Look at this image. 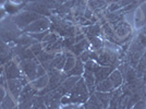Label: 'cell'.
<instances>
[{
  "label": "cell",
  "mask_w": 146,
  "mask_h": 109,
  "mask_svg": "<svg viewBox=\"0 0 146 109\" xmlns=\"http://www.w3.org/2000/svg\"><path fill=\"white\" fill-rule=\"evenodd\" d=\"M49 19L51 21V25H50L49 30L51 31V32H55L59 36L63 37V38L64 37L75 36L78 26L74 24L73 22L61 18L60 15L55 14V13H52L49 17Z\"/></svg>",
  "instance_id": "obj_1"
},
{
  "label": "cell",
  "mask_w": 146,
  "mask_h": 109,
  "mask_svg": "<svg viewBox=\"0 0 146 109\" xmlns=\"http://www.w3.org/2000/svg\"><path fill=\"white\" fill-rule=\"evenodd\" d=\"M21 34L22 30L19 29L11 17H7L5 20L0 21V39L2 42L12 46Z\"/></svg>",
  "instance_id": "obj_2"
},
{
  "label": "cell",
  "mask_w": 146,
  "mask_h": 109,
  "mask_svg": "<svg viewBox=\"0 0 146 109\" xmlns=\"http://www.w3.org/2000/svg\"><path fill=\"white\" fill-rule=\"evenodd\" d=\"M69 98L73 104H79V105H83L84 103L87 102V99L90 98V92L86 86L84 79L81 76L80 80L76 82V84L74 85L72 91L69 93Z\"/></svg>",
  "instance_id": "obj_3"
},
{
  "label": "cell",
  "mask_w": 146,
  "mask_h": 109,
  "mask_svg": "<svg viewBox=\"0 0 146 109\" xmlns=\"http://www.w3.org/2000/svg\"><path fill=\"white\" fill-rule=\"evenodd\" d=\"M49 75V82H48V85L42 90V91H39L37 94L38 95H45L47 92H50V91H54L56 90L59 85L64 81V79L67 78V73L64 72V71H62V70H58V69H51V70H49L47 71Z\"/></svg>",
  "instance_id": "obj_4"
},
{
  "label": "cell",
  "mask_w": 146,
  "mask_h": 109,
  "mask_svg": "<svg viewBox=\"0 0 146 109\" xmlns=\"http://www.w3.org/2000/svg\"><path fill=\"white\" fill-rule=\"evenodd\" d=\"M40 17H43V15H40V14H38L36 12H33V11H30V10L23 9L18 14L11 17V19H12L13 22L18 25L19 29L23 31L26 26H29L32 22H34L35 20L39 19Z\"/></svg>",
  "instance_id": "obj_5"
},
{
  "label": "cell",
  "mask_w": 146,
  "mask_h": 109,
  "mask_svg": "<svg viewBox=\"0 0 146 109\" xmlns=\"http://www.w3.org/2000/svg\"><path fill=\"white\" fill-rule=\"evenodd\" d=\"M38 64H39V61L37 60V58H29V59H22L19 61L21 71L25 78L29 80V82L37 78Z\"/></svg>",
  "instance_id": "obj_6"
},
{
  "label": "cell",
  "mask_w": 146,
  "mask_h": 109,
  "mask_svg": "<svg viewBox=\"0 0 146 109\" xmlns=\"http://www.w3.org/2000/svg\"><path fill=\"white\" fill-rule=\"evenodd\" d=\"M24 9L36 12L43 17H48V18L52 14V10L44 0H27L25 1Z\"/></svg>",
  "instance_id": "obj_7"
},
{
  "label": "cell",
  "mask_w": 146,
  "mask_h": 109,
  "mask_svg": "<svg viewBox=\"0 0 146 109\" xmlns=\"http://www.w3.org/2000/svg\"><path fill=\"white\" fill-rule=\"evenodd\" d=\"M27 83H30V82H29V80L26 79L24 75H23L22 78H18V79L7 80L6 90L10 95H12V96L18 100L19 95H20V93L22 91L23 86H24L25 84H27Z\"/></svg>",
  "instance_id": "obj_8"
},
{
  "label": "cell",
  "mask_w": 146,
  "mask_h": 109,
  "mask_svg": "<svg viewBox=\"0 0 146 109\" xmlns=\"http://www.w3.org/2000/svg\"><path fill=\"white\" fill-rule=\"evenodd\" d=\"M51 25V21L48 17H40L39 19L35 20L34 22H32L29 26H26L22 32L24 33H39V32H44L50 29Z\"/></svg>",
  "instance_id": "obj_9"
},
{
  "label": "cell",
  "mask_w": 146,
  "mask_h": 109,
  "mask_svg": "<svg viewBox=\"0 0 146 109\" xmlns=\"http://www.w3.org/2000/svg\"><path fill=\"white\" fill-rule=\"evenodd\" d=\"M3 72H5L7 80L18 79V78L23 76V73L19 66V62L13 58L8 60L6 63H3Z\"/></svg>",
  "instance_id": "obj_10"
},
{
  "label": "cell",
  "mask_w": 146,
  "mask_h": 109,
  "mask_svg": "<svg viewBox=\"0 0 146 109\" xmlns=\"http://www.w3.org/2000/svg\"><path fill=\"white\" fill-rule=\"evenodd\" d=\"M44 96V100H45V105L46 108H60L61 107V98H62V94L59 93L57 90L54 91L47 92Z\"/></svg>",
  "instance_id": "obj_11"
},
{
  "label": "cell",
  "mask_w": 146,
  "mask_h": 109,
  "mask_svg": "<svg viewBox=\"0 0 146 109\" xmlns=\"http://www.w3.org/2000/svg\"><path fill=\"white\" fill-rule=\"evenodd\" d=\"M81 76H78V75H71V76H67L64 81L61 83L56 90L61 93L63 96L64 95H69V93L72 91V88L74 87V85L76 84V82L80 80Z\"/></svg>",
  "instance_id": "obj_12"
},
{
  "label": "cell",
  "mask_w": 146,
  "mask_h": 109,
  "mask_svg": "<svg viewBox=\"0 0 146 109\" xmlns=\"http://www.w3.org/2000/svg\"><path fill=\"white\" fill-rule=\"evenodd\" d=\"M24 5L25 2H20V1H15V0H5L3 1V7H5L9 17H13V15L18 14L20 11H22L24 9Z\"/></svg>",
  "instance_id": "obj_13"
},
{
  "label": "cell",
  "mask_w": 146,
  "mask_h": 109,
  "mask_svg": "<svg viewBox=\"0 0 146 109\" xmlns=\"http://www.w3.org/2000/svg\"><path fill=\"white\" fill-rule=\"evenodd\" d=\"M112 30L115 32L117 36L119 37L120 39H122L123 37H125L127 35H129L131 33V26L128 22H125L124 20H122L118 23H115V24L111 25Z\"/></svg>",
  "instance_id": "obj_14"
},
{
  "label": "cell",
  "mask_w": 146,
  "mask_h": 109,
  "mask_svg": "<svg viewBox=\"0 0 146 109\" xmlns=\"http://www.w3.org/2000/svg\"><path fill=\"white\" fill-rule=\"evenodd\" d=\"M37 93H38V91H37L36 88H34L31 85V83L25 84L23 86L21 93H20V95H19L18 103H22V102H25V100H30V99H32L33 97L36 95Z\"/></svg>",
  "instance_id": "obj_15"
},
{
  "label": "cell",
  "mask_w": 146,
  "mask_h": 109,
  "mask_svg": "<svg viewBox=\"0 0 146 109\" xmlns=\"http://www.w3.org/2000/svg\"><path fill=\"white\" fill-rule=\"evenodd\" d=\"M82 78L84 79V82H85L86 86L88 88V92H90V95H92L94 92L96 91V80H95V74L94 72H92L90 70L85 69L84 72L82 74Z\"/></svg>",
  "instance_id": "obj_16"
},
{
  "label": "cell",
  "mask_w": 146,
  "mask_h": 109,
  "mask_svg": "<svg viewBox=\"0 0 146 109\" xmlns=\"http://www.w3.org/2000/svg\"><path fill=\"white\" fill-rule=\"evenodd\" d=\"M74 3H75V0H66L60 7H58L57 9H55V10L52 11V13L58 14V15H60L61 18H63V17H66L67 14L72 13V9H73Z\"/></svg>",
  "instance_id": "obj_17"
},
{
  "label": "cell",
  "mask_w": 146,
  "mask_h": 109,
  "mask_svg": "<svg viewBox=\"0 0 146 109\" xmlns=\"http://www.w3.org/2000/svg\"><path fill=\"white\" fill-rule=\"evenodd\" d=\"M88 48H90V42H88V38L85 37L84 39L75 43L72 47L69 49V51L72 53L75 57H78V56H80L84 50H86V49H88Z\"/></svg>",
  "instance_id": "obj_18"
},
{
  "label": "cell",
  "mask_w": 146,
  "mask_h": 109,
  "mask_svg": "<svg viewBox=\"0 0 146 109\" xmlns=\"http://www.w3.org/2000/svg\"><path fill=\"white\" fill-rule=\"evenodd\" d=\"M115 69H116V67H113V66H100L97 71L94 72V74H95V80H96V84H97L98 82L107 79L110 75V73L112 72Z\"/></svg>",
  "instance_id": "obj_19"
},
{
  "label": "cell",
  "mask_w": 146,
  "mask_h": 109,
  "mask_svg": "<svg viewBox=\"0 0 146 109\" xmlns=\"http://www.w3.org/2000/svg\"><path fill=\"white\" fill-rule=\"evenodd\" d=\"M82 32L86 35V37L90 36H102L103 35V30L102 25L98 23H94L88 26H81Z\"/></svg>",
  "instance_id": "obj_20"
},
{
  "label": "cell",
  "mask_w": 146,
  "mask_h": 109,
  "mask_svg": "<svg viewBox=\"0 0 146 109\" xmlns=\"http://www.w3.org/2000/svg\"><path fill=\"white\" fill-rule=\"evenodd\" d=\"M37 42H38V41H36L35 38H33L30 34L22 32V34L19 36V38L15 41L14 44H17V45L21 46V47H24V48H30L33 44H35V43H37Z\"/></svg>",
  "instance_id": "obj_21"
},
{
  "label": "cell",
  "mask_w": 146,
  "mask_h": 109,
  "mask_svg": "<svg viewBox=\"0 0 146 109\" xmlns=\"http://www.w3.org/2000/svg\"><path fill=\"white\" fill-rule=\"evenodd\" d=\"M86 7H87V3H86L85 0H75V3H74L72 9V14L73 17H74V21H75L76 18L84 15Z\"/></svg>",
  "instance_id": "obj_22"
},
{
  "label": "cell",
  "mask_w": 146,
  "mask_h": 109,
  "mask_svg": "<svg viewBox=\"0 0 146 109\" xmlns=\"http://www.w3.org/2000/svg\"><path fill=\"white\" fill-rule=\"evenodd\" d=\"M48 82H49V75H48V73H46V74H44L42 76L36 78L35 80L31 81L30 83L34 88H36L37 91L39 92V91H42V90H44V88L48 85Z\"/></svg>",
  "instance_id": "obj_23"
},
{
  "label": "cell",
  "mask_w": 146,
  "mask_h": 109,
  "mask_svg": "<svg viewBox=\"0 0 146 109\" xmlns=\"http://www.w3.org/2000/svg\"><path fill=\"white\" fill-rule=\"evenodd\" d=\"M105 19L110 25H112L115 23L120 22L122 20H124V13L121 11V9L118 10V11H115V12H108L107 11L105 14Z\"/></svg>",
  "instance_id": "obj_24"
},
{
  "label": "cell",
  "mask_w": 146,
  "mask_h": 109,
  "mask_svg": "<svg viewBox=\"0 0 146 109\" xmlns=\"http://www.w3.org/2000/svg\"><path fill=\"white\" fill-rule=\"evenodd\" d=\"M112 92H98L95 91L94 93L96 94L97 98L99 99V102L102 104L103 108H108L109 107V103H110V99L112 97Z\"/></svg>",
  "instance_id": "obj_25"
},
{
  "label": "cell",
  "mask_w": 146,
  "mask_h": 109,
  "mask_svg": "<svg viewBox=\"0 0 146 109\" xmlns=\"http://www.w3.org/2000/svg\"><path fill=\"white\" fill-rule=\"evenodd\" d=\"M0 108H5V109L18 108V100H17L12 95H10V94L7 92L6 96H5L2 103L0 105Z\"/></svg>",
  "instance_id": "obj_26"
},
{
  "label": "cell",
  "mask_w": 146,
  "mask_h": 109,
  "mask_svg": "<svg viewBox=\"0 0 146 109\" xmlns=\"http://www.w3.org/2000/svg\"><path fill=\"white\" fill-rule=\"evenodd\" d=\"M62 41H63V37H59L55 43H52L51 45H49L47 47H45L44 50L51 53V54H58V53H62L63 51V45H62Z\"/></svg>",
  "instance_id": "obj_27"
},
{
  "label": "cell",
  "mask_w": 146,
  "mask_h": 109,
  "mask_svg": "<svg viewBox=\"0 0 146 109\" xmlns=\"http://www.w3.org/2000/svg\"><path fill=\"white\" fill-rule=\"evenodd\" d=\"M108 78H109L110 81L112 82L115 88H118V87H120V86L123 84V76H122L121 72H120L118 69H115L112 72L110 73V75Z\"/></svg>",
  "instance_id": "obj_28"
},
{
  "label": "cell",
  "mask_w": 146,
  "mask_h": 109,
  "mask_svg": "<svg viewBox=\"0 0 146 109\" xmlns=\"http://www.w3.org/2000/svg\"><path fill=\"white\" fill-rule=\"evenodd\" d=\"M84 70H85V68H84V62L80 60L79 58H76V63H75V66H74L69 72H67V75L68 76H71V75L82 76Z\"/></svg>",
  "instance_id": "obj_29"
},
{
  "label": "cell",
  "mask_w": 146,
  "mask_h": 109,
  "mask_svg": "<svg viewBox=\"0 0 146 109\" xmlns=\"http://www.w3.org/2000/svg\"><path fill=\"white\" fill-rule=\"evenodd\" d=\"M113 90H115V87H113V84L110 81L109 78L103 80L96 84V91L98 92H111Z\"/></svg>",
  "instance_id": "obj_30"
},
{
  "label": "cell",
  "mask_w": 146,
  "mask_h": 109,
  "mask_svg": "<svg viewBox=\"0 0 146 109\" xmlns=\"http://www.w3.org/2000/svg\"><path fill=\"white\" fill-rule=\"evenodd\" d=\"M83 107L84 108H103V106H102V104H100L95 93L90 95V98L87 99V102L83 104Z\"/></svg>",
  "instance_id": "obj_31"
},
{
  "label": "cell",
  "mask_w": 146,
  "mask_h": 109,
  "mask_svg": "<svg viewBox=\"0 0 146 109\" xmlns=\"http://www.w3.org/2000/svg\"><path fill=\"white\" fill-rule=\"evenodd\" d=\"M88 42H90V48L93 50H99L104 47V39L100 36H90Z\"/></svg>",
  "instance_id": "obj_32"
},
{
  "label": "cell",
  "mask_w": 146,
  "mask_h": 109,
  "mask_svg": "<svg viewBox=\"0 0 146 109\" xmlns=\"http://www.w3.org/2000/svg\"><path fill=\"white\" fill-rule=\"evenodd\" d=\"M67 51H68L67 60H66L64 67H63V71H64L66 73L69 72V71H70L74 66H75V63H76V57H75L72 53H70L69 50H67Z\"/></svg>",
  "instance_id": "obj_33"
},
{
  "label": "cell",
  "mask_w": 146,
  "mask_h": 109,
  "mask_svg": "<svg viewBox=\"0 0 146 109\" xmlns=\"http://www.w3.org/2000/svg\"><path fill=\"white\" fill-rule=\"evenodd\" d=\"M144 53H145L144 49L135 50V51H132V53H131V54H130V63H131L132 68H136L139 61H140V59L142 58V56L144 54Z\"/></svg>",
  "instance_id": "obj_34"
},
{
  "label": "cell",
  "mask_w": 146,
  "mask_h": 109,
  "mask_svg": "<svg viewBox=\"0 0 146 109\" xmlns=\"http://www.w3.org/2000/svg\"><path fill=\"white\" fill-rule=\"evenodd\" d=\"M59 35L57 34V33H55V32H49L48 34L46 35V36L44 37V39L42 41V44H43V47L45 48V47H47V46H49V45H51L52 43H55L58 38H59Z\"/></svg>",
  "instance_id": "obj_35"
},
{
  "label": "cell",
  "mask_w": 146,
  "mask_h": 109,
  "mask_svg": "<svg viewBox=\"0 0 146 109\" xmlns=\"http://www.w3.org/2000/svg\"><path fill=\"white\" fill-rule=\"evenodd\" d=\"M56 54H51V53H48L46 50H43L40 54L37 56V60L39 61L40 63H46V62H49L50 60H52V58L55 57Z\"/></svg>",
  "instance_id": "obj_36"
},
{
  "label": "cell",
  "mask_w": 146,
  "mask_h": 109,
  "mask_svg": "<svg viewBox=\"0 0 146 109\" xmlns=\"http://www.w3.org/2000/svg\"><path fill=\"white\" fill-rule=\"evenodd\" d=\"M32 108H46V105H45V100H44L43 95H38L36 94L34 96V100H33V107Z\"/></svg>",
  "instance_id": "obj_37"
},
{
  "label": "cell",
  "mask_w": 146,
  "mask_h": 109,
  "mask_svg": "<svg viewBox=\"0 0 146 109\" xmlns=\"http://www.w3.org/2000/svg\"><path fill=\"white\" fill-rule=\"evenodd\" d=\"M100 67V64L98 63L97 61L93 60V59H90V60H87L86 62H84V68L87 69V70H90L92 72H96L98 69Z\"/></svg>",
  "instance_id": "obj_38"
},
{
  "label": "cell",
  "mask_w": 146,
  "mask_h": 109,
  "mask_svg": "<svg viewBox=\"0 0 146 109\" xmlns=\"http://www.w3.org/2000/svg\"><path fill=\"white\" fill-rule=\"evenodd\" d=\"M76 43L75 41V36L71 37H64L63 41H62V45H63V50H69V49L72 47L73 45Z\"/></svg>",
  "instance_id": "obj_39"
},
{
  "label": "cell",
  "mask_w": 146,
  "mask_h": 109,
  "mask_svg": "<svg viewBox=\"0 0 146 109\" xmlns=\"http://www.w3.org/2000/svg\"><path fill=\"white\" fill-rule=\"evenodd\" d=\"M30 49L32 50V53L34 54V56L37 57V56L44 50L43 44H42V42H37V43H35V44H33L30 47Z\"/></svg>",
  "instance_id": "obj_40"
},
{
  "label": "cell",
  "mask_w": 146,
  "mask_h": 109,
  "mask_svg": "<svg viewBox=\"0 0 146 109\" xmlns=\"http://www.w3.org/2000/svg\"><path fill=\"white\" fill-rule=\"evenodd\" d=\"M47 5H48V7L54 11L55 9H57L58 7H60L66 0H44Z\"/></svg>",
  "instance_id": "obj_41"
},
{
  "label": "cell",
  "mask_w": 146,
  "mask_h": 109,
  "mask_svg": "<svg viewBox=\"0 0 146 109\" xmlns=\"http://www.w3.org/2000/svg\"><path fill=\"white\" fill-rule=\"evenodd\" d=\"M136 68H137V73H143V71L146 69V54L145 53L142 56V58H141L140 61H139Z\"/></svg>",
  "instance_id": "obj_42"
},
{
  "label": "cell",
  "mask_w": 146,
  "mask_h": 109,
  "mask_svg": "<svg viewBox=\"0 0 146 109\" xmlns=\"http://www.w3.org/2000/svg\"><path fill=\"white\" fill-rule=\"evenodd\" d=\"M49 32H50V30H47V31H44V32H39V33H30V35L33 38H35L36 41H38V42H42L44 39V37L46 36Z\"/></svg>",
  "instance_id": "obj_43"
},
{
  "label": "cell",
  "mask_w": 146,
  "mask_h": 109,
  "mask_svg": "<svg viewBox=\"0 0 146 109\" xmlns=\"http://www.w3.org/2000/svg\"><path fill=\"white\" fill-rule=\"evenodd\" d=\"M76 58H79L81 61H83V62H86L87 60H90L91 59V49H86V50H84L82 54H80V56H78Z\"/></svg>",
  "instance_id": "obj_44"
},
{
  "label": "cell",
  "mask_w": 146,
  "mask_h": 109,
  "mask_svg": "<svg viewBox=\"0 0 146 109\" xmlns=\"http://www.w3.org/2000/svg\"><path fill=\"white\" fill-rule=\"evenodd\" d=\"M121 7L119 6L118 2H112V3H108V7H107V11L108 12H115V11H118L120 10Z\"/></svg>",
  "instance_id": "obj_45"
},
{
  "label": "cell",
  "mask_w": 146,
  "mask_h": 109,
  "mask_svg": "<svg viewBox=\"0 0 146 109\" xmlns=\"http://www.w3.org/2000/svg\"><path fill=\"white\" fill-rule=\"evenodd\" d=\"M7 17H9V15H8L6 9H5V7H3V3H0V21L5 20Z\"/></svg>",
  "instance_id": "obj_46"
},
{
  "label": "cell",
  "mask_w": 146,
  "mask_h": 109,
  "mask_svg": "<svg viewBox=\"0 0 146 109\" xmlns=\"http://www.w3.org/2000/svg\"><path fill=\"white\" fill-rule=\"evenodd\" d=\"M47 73V70L43 67V64L39 62V64H38V68H37V78H39V76H42L44 74H46Z\"/></svg>",
  "instance_id": "obj_47"
},
{
  "label": "cell",
  "mask_w": 146,
  "mask_h": 109,
  "mask_svg": "<svg viewBox=\"0 0 146 109\" xmlns=\"http://www.w3.org/2000/svg\"><path fill=\"white\" fill-rule=\"evenodd\" d=\"M83 17H85L86 19H88V20H91L93 17H94V12L92 11L91 9L88 8V7H86V9H85V12H84V15Z\"/></svg>",
  "instance_id": "obj_48"
},
{
  "label": "cell",
  "mask_w": 146,
  "mask_h": 109,
  "mask_svg": "<svg viewBox=\"0 0 146 109\" xmlns=\"http://www.w3.org/2000/svg\"><path fill=\"white\" fill-rule=\"evenodd\" d=\"M6 94H7L6 87H3L2 85H0V105L2 103V100H3V98L6 96Z\"/></svg>",
  "instance_id": "obj_49"
},
{
  "label": "cell",
  "mask_w": 146,
  "mask_h": 109,
  "mask_svg": "<svg viewBox=\"0 0 146 109\" xmlns=\"http://www.w3.org/2000/svg\"><path fill=\"white\" fill-rule=\"evenodd\" d=\"M132 2H133V0H119V1H118L119 6L121 7V8H124V7L129 6V5H131Z\"/></svg>",
  "instance_id": "obj_50"
},
{
  "label": "cell",
  "mask_w": 146,
  "mask_h": 109,
  "mask_svg": "<svg viewBox=\"0 0 146 109\" xmlns=\"http://www.w3.org/2000/svg\"><path fill=\"white\" fill-rule=\"evenodd\" d=\"M135 109H139V108H146V103L144 100H139L136 105H134L133 106Z\"/></svg>",
  "instance_id": "obj_51"
},
{
  "label": "cell",
  "mask_w": 146,
  "mask_h": 109,
  "mask_svg": "<svg viewBox=\"0 0 146 109\" xmlns=\"http://www.w3.org/2000/svg\"><path fill=\"white\" fill-rule=\"evenodd\" d=\"M108 3H112V2H118L119 0H106Z\"/></svg>",
  "instance_id": "obj_52"
},
{
  "label": "cell",
  "mask_w": 146,
  "mask_h": 109,
  "mask_svg": "<svg viewBox=\"0 0 146 109\" xmlns=\"http://www.w3.org/2000/svg\"><path fill=\"white\" fill-rule=\"evenodd\" d=\"M15 1H20V2H25V1H27V0H15Z\"/></svg>",
  "instance_id": "obj_53"
},
{
  "label": "cell",
  "mask_w": 146,
  "mask_h": 109,
  "mask_svg": "<svg viewBox=\"0 0 146 109\" xmlns=\"http://www.w3.org/2000/svg\"><path fill=\"white\" fill-rule=\"evenodd\" d=\"M85 1H87V0H85Z\"/></svg>",
  "instance_id": "obj_54"
}]
</instances>
